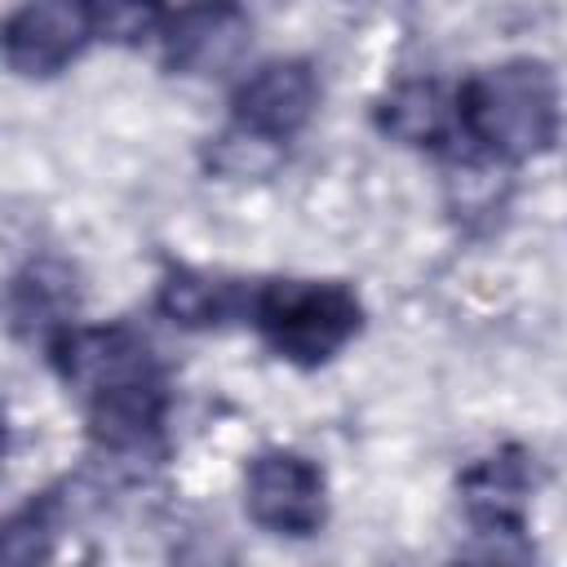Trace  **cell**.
Masks as SVG:
<instances>
[{"label": "cell", "instance_id": "1", "mask_svg": "<svg viewBox=\"0 0 567 567\" xmlns=\"http://www.w3.org/2000/svg\"><path fill=\"white\" fill-rule=\"evenodd\" d=\"M66 385L89 399L93 434L111 447H142L164 421V385L151 346L128 328H75L53 341Z\"/></svg>", "mask_w": 567, "mask_h": 567}, {"label": "cell", "instance_id": "2", "mask_svg": "<svg viewBox=\"0 0 567 567\" xmlns=\"http://www.w3.org/2000/svg\"><path fill=\"white\" fill-rule=\"evenodd\" d=\"M461 128L501 159H527L554 142L558 128V89L554 75L532 62L514 58L501 66L478 71L456 97Z\"/></svg>", "mask_w": 567, "mask_h": 567}, {"label": "cell", "instance_id": "3", "mask_svg": "<svg viewBox=\"0 0 567 567\" xmlns=\"http://www.w3.org/2000/svg\"><path fill=\"white\" fill-rule=\"evenodd\" d=\"M359 301L341 284L315 279H279L266 284L257 297V328L288 363L315 368L328 363L354 332H359Z\"/></svg>", "mask_w": 567, "mask_h": 567}, {"label": "cell", "instance_id": "4", "mask_svg": "<svg viewBox=\"0 0 567 567\" xmlns=\"http://www.w3.org/2000/svg\"><path fill=\"white\" fill-rule=\"evenodd\" d=\"M244 505L252 523L279 536H310L323 523V474L297 452H261L244 474Z\"/></svg>", "mask_w": 567, "mask_h": 567}, {"label": "cell", "instance_id": "5", "mask_svg": "<svg viewBox=\"0 0 567 567\" xmlns=\"http://www.w3.org/2000/svg\"><path fill=\"white\" fill-rule=\"evenodd\" d=\"M248 31L239 0H186L164 22V53L186 75H221L244 58Z\"/></svg>", "mask_w": 567, "mask_h": 567}, {"label": "cell", "instance_id": "6", "mask_svg": "<svg viewBox=\"0 0 567 567\" xmlns=\"http://www.w3.org/2000/svg\"><path fill=\"white\" fill-rule=\"evenodd\" d=\"M315 102H319L315 71L297 58H284V62L257 66L235 89V120L244 133L261 142H279V137H292L315 115Z\"/></svg>", "mask_w": 567, "mask_h": 567}, {"label": "cell", "instance_id": "7", "mask_svg": "<svg viewBox=\"0 0 567 567\" xmlns=\"http://www.w3.org/2000/svg\"><path fill=\"white\" fill-rule=\"evenodd\" d=\"M89 35L80 0H27L4 27V58L18 75H58Z\"/></svg>", "mask_w": 567, "mask_h": 567}, {"label": "cell", "instance_id": "8", "mask_svg": "<svg viewBox=\"0 0 567 567\" xmlns=\"http://www.w3.org/2000/svg\"><path fill=\"white\" fill-rule=\"evenodd\" d=\"M465 505L483 532H523V496H527V470L514 456H487L465 478Z\"/></svg>", "mask_w": 567, "mask_h": 567}, {"label": "cell", "instance_id": "9", "mask_svg": "<svg viewBox=\"0 0 567 567\" xmlns=\"http://www.w3.org/2000/svg\"><path fill=\"white\" fill-rule=\"evenodd\" d=\"M456 102L443 97L434 80H408L381 102V128L408 146H434L452 124Z\"/></svg>", "mask_w": 567, "mask_h": 567}, {"label": "cell", "instance_id": "10", "mask_svg": "<svg viewBox=\"0 0 567 567\" xmlns=\"http://www.w3.org/2000/svg\"><path fill=\"white\" fill-rule=\"evenodd\" d=\"M71 275L58 270V266H27L18 279H13V292H9V315H13V328L18 332H49L62 323V315L71 310Z\"/></svg>", "mask_w": 567, "mask_h": 567}, {"label": "cell", "instance_id": "11", "mask_svg": "<svg viewBox=\"0 0 567 567\" xmlns=\"http://www.w3.org/2000/svg\"><path fill=\"white\" fill-rule=\"evenodd\" d=\"M159 310L182 328H213L235 310V288L199 270H177L159 288Z\"/></svg>", "mask_w": 567, "mask_h": 567}, {"label": "cell", "instance_id": "12", "mask_svg": "<svg viewBox=\"0 0 567 567\" xmlns=\"http://www.w3.org/2000/svg\"><path fill=\"white\" fill-rule=\"evenodd\" d=\"M93 35L111 44H137L164 27V0H80Z\"/></svg>", "mask_w": 567, "mask_h": 567}]
</instances>
